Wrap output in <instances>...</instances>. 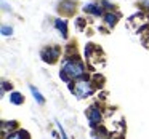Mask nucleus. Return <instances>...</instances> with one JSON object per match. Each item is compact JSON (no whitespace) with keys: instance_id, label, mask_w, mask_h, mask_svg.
Wrapping results in <instances>:
<instances>
[{"instance_id":"obj_10","label":"nucleus","mask_w":149,"mask_h":139,"mask_svg":"<svg viewBox=\"0 0 149 139\" xmlns=\"http://www.w3.org/2000/svg\"><path fill=\"white\" fill-rule=\"evenodd\" d=\"M5 139H31V136H29V133L24 131V129H18V131L11 133L10 136H7Z\"/></svg>"},{"instance_id":"obj_15","label":"nucleus","mask_w":149,"mask_h":139,"mask_svg":"<svg viewBox=\"0 0 149 139\" xmlns=\"http://www.w3.org/2000/svg\"><path fill=\"white\" fill-rule=\"evenodd\" d=\"M56 128H58V131H59L61 139H68V136H66V133H64V129H63V126H61V123H59V122H56Z\"/></svg>"},{"instance_id":"obj_14","label":"nucleus","mask_w":149,"mask_h":139,"mask_svg":"<svg viewBox=\"0 0 149 139\" xmlns=\"http://www.w3.org/2000/svg\"><path fill=\"white\" fill-rule=\"evenodd\" d=\"M2 34H3V35H11V34H13V27L2 26Z\"/></svg>"},{"instance_id":"obj_18","label":"nucleus","mask_w":149,"mask_h":139,"mask_svg":"<svg viewBox=\"0 0 149 139\" xmlns=\"http://www.w3.org/2000/svg\"><path fill=\"white\" fill-rule=\"evenodd\" d=\"M103 5H104V8H112V5H111L107 0H103Z\"/></svg>"},{"instance_id":"obj_8","label":"nucleus","mask_w":149,"mask_h":139,"mask_svg":"<svg viewBox=\"0 0 149 139\" xmlns=\"http://www.w3.org/2000/svg\"><path fill=\"white\" fill-rule=\"evenodd\" d=\"M29 90H31V93H32V96H34V99L37 101V104H40V106H43L45 104V98L42 96V93H40L39 90H37L34 85H29Z\"/></svg>"},{"instance_id":"obj_11","label":"nucleus","mask_w":149,"mask_h":139,"mask_svg":"<svg viewBox=\"0 0 149 139\" xmlns=\"http://www.w3.org/2000/svg\"><path fill=\"white\" fill-rule=\"evenodd\" d=\"M59 10L68 13V15H71L72 11H74V2H71V0H63L61 3H59Z\"/></svg>"},{"instance_id":"obj_5","label":"nucleus","mask_w":149,"mask_h":139,"mask_svg":"<svg viewBox=\"0 0 149 139\" xmlns=\"http://www.w3.org/2000/svg\"><path fill=\"white\" fill-rule=\"evenodd\" d=\"M18 123L15 122V120H10V122H7V120H3L2 122V125H0V129H2V138H7V136H10L11 133H15V129H16Z\"/></svg>"},{"instance_id":"obj_16","label":"nucleus","mask_w":149,"mask_h":139,"mask_svg":"<svg viewBox=\"0 0 149 139\" xmlns=\"http://www.w3.org/2000/svg\"><path fill=\"white\" fill-rule=\"evenodd\" d=\"M7 90H11V83H8V82H2V96L5 94V91Z\"/></svg>"},{"instance_id":"obj_2","label":"nucleus","mask_w":149,"mask_h":139,"mask_svg":"<svg viewBox=\"0 0 149 139\" xmlns=\"http://www.w3.org/2000/svg\"><path fill=\"white\" fill-rule=\"evenodd\" d=\"M74 93L77 98L84 99V98H88L95 93V86L91 85L90 80H79L74 86Z\"/></svg>"},{"instance_id":"obj_1","label":"nucleus","mask_w":149,"mask_h":139,"mask_svg":"<svg viewBox=\"0 0 149 139\" xmlns=\"http://www.w3.org/2000/svg\"><path fill=\"white\" fill-rule=\"evenodd\" d=\"M61 69L71 77V80L72 78H82L85 75V66H84V62L79 61V59H72V58L64 59Z\"/></svg>"},{"instance_id":"obj_7","label":"nucleus","mask_w":149,"mask_h":139,"mask_svg":"<svg viewBox=\"0 0 149 139\" xmlns=\"http://www.w3.org/2000/svg\"><path fill=\"white\" fill-rule=\"evenodd\" d=\"M55 27L61 32V35L68 37V23H66V19H55Z\"/></svg>"},{"instance_id":"obj_4","label":"nucleus","mask_w":149,"mask_h":139,"mask_svg":"<svg viewBox=\"0 0 149 139\" xmlns=\"http://www.w3.org/2000/svg\"><path fill=\"white\" fill-rule=\"evenodd\" d=\"M43 61L47 62H55L56 58H59V48L58 46H48V48H43L40 53Z\"/></svg>"},{"instance_id":"obj_13","label":"nucleus","mask_w":149,"mask_h":139,"mask_svg":"<svg viewBox=\"0 0 149 139\" xmlns=\"http://www.w3.org/2000/svg\"><path fill=\"white\" fill-rule=\"evenodd\" d=\"M59 78H61V80L64 82V83H69V82H71V77H69V75L66 74V72L63 71V69L59 71Z\"/></svg>"},{"instance_id":"obj_19","label":"nucleus","mask_w":149,"mask_h":139,"mask_svg":"<svg viewBox=\"0 0 149 139\" xmlns=\"http://www.w3.org/2000/svg\"><path fill=\"white\" fill-rule=\"evenodd\" d=\"M98 139H100V138H98Z\"/></svg>"},{"instance_id":"obj_3","label":"nucleus","mask_w":149,"mask_h":139,"mask_svg":"<svg viewBox=\"0 0 149 139\" xmlns=\"http://www.w3.org/2000/svg\"><path fill=\"white\" fill-rule=\"evenodd\" d=\"M87 117H88V122H90L91 126H98L101 123V120H103V117H101V110H100V107H98V106L88 107Z\"/></svg>"},{"instance_id":"obj_9","label":"nucleus","mask_w":149,"mask_h":139,"mask_svg":"<svg viewBox=\"0 0 149 139\" xmlns=\"http://www.w3.org/2000/svg\"><path fill=\"white\" fill-rule=\"evenodd\" d=\"M10 102L15 104V106H21V104L24 102V96L21 93H18V91H11L10 93Z\"/></svg>"},{"instance_id":"obj_6","label":"nucleus","mask_w":149,"mask_h":139,"mask_svg":"<svg viewBox=\"0 0 149 139\" xmlns=\"http://www.w3.org/2000/svg\"><path fill=\"white\" fill-rule=\"evenodd\" d=\"M84 11L91 13L93 16H101V15H103L101 7H100V5H96V3H88V5H85V7H84Z\"/></svg>"},{"instance_id":"obj_12","label":"nucleus","mask_w":149,"mask_h":139,"mask_svg":"<svg viewBox=\"0 0 149 139\" xmlns=\"http://www.w3.org/2000/svg\"><path fill=\"white\" fill-rule=\"evenodd\" d=\"M117 19H119V15H117V13H106V15H104V23H106L109 27L116 26Z\"/></svg>"},{"instance_id":"obj_17","label":"nucleus","mask_w":149,"mask_h":139,"mask_svg":"<svg viewBox=\"0 0 149 139\" xmlns=\"http://www.w3.org/2000/svg\"><path fill=\"white\" fill-rule=\"evenodd\" d=\"M91 48H93L91 45H87V48H85V56H87V58L90 56V53H91Z\"/></svg>"}]
</instances>
